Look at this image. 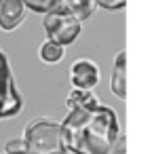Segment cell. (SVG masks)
<instances>
[{"label": "cell", "instance_id": "3", "mask_svg": "<svg viewBox=\"0 0 154 154\" xmlns=\"http://www.w3.org/2000/svg\"><path fill=\"white\" fill-rule=\"evenodd\" d=\"M42 26H45V32H47L49 40H53V42H57L61 47H68L78 38L82 23L63 5H59V7L51 9L49 13H45Z\"/></svg>", "mask_w": 154, "mask_h": 154}, {"label": "cell", "instance_id": "12", "mask_svg": "<svg viewBox=\"0 0 154 154\" xmlns=\"http://www.w3.org/2000/svg\"><path fill=\"white\" fill-rule=\"evenodd\" d=\"M106 154H127V137L120 133V135L114 139V143L110 146V150H108Z\"/></svg>", "mask_w": 154, "mask_h": 154}, {"label": "cell", "instance_id": "8", "mask_svg": "<svg viewBox=\"0 0 154 154\" xmlns=\"http://www.w3.org/2000/svg\"><path fill=\"white\" fill-rule=\"evenodd\" d=\"M61 5H63L80 23L87 21V19H91L93 13H95V9H97V2H95V0H63Z\"/></svg>", "mask_w": 154, "mask_h": 154}, {"label": "cell", "instance_id": "2", "mask_svg": "<svg viewBox=\"0 0 154 154\" xmlns=\"http://www.w3.org/2000/svg\"><path fill=\"white\" fill-rule=\"evenodd\" d=\"M21 141L28 154H68L61 139V125L51 118H34L26 127Z\"/></svg>", "mask_w": 154, "mask_h": 154}, {"label": "cell", "instance_id": "7", "mask_svg": "<svg viewBox=\"0 0 154 154\" xmlns=\"http://www.w3.org/2000/svg\"><path fill=\"white\" fill-rule=\"evenodd\" d=\"M110 87L112 93L120 99H127V51L120 49L114 57L112 66V76H110Z\"/></svg>", "mask_w": 154, "mask_h": 154}, {"label": "cell", "instance_id": "6", "mask_svg": "<svg viewBox=\"0 0 154 154\" xmlns=\"http://www.w3.org/2000/svg\"><path fill=\"white\" fill-rule=\"evenodd\" d=\"M26 19V7L21 0H0V28L13 32Z\"/></svg>", "mask_w": 154, "mask_h": 154}, {"label": "cell", "instance_id": "11", "mask_svg": "<svg viewBox=\"0 0 154 154\" xmlns=\"http://www.w3.org/2000/svg\"><path fill=\"white\" fill-rule=\"evenodd\" d=\"M97 7L106 9V11H120L127 7V0H95Z\"/></svg>", "mask_w": 154, "mask_h": 154}, {"label": "cell", "instance_id": "13", "mask_svg": "<svg viewBox=\"0 0 154 154\" xmlns=\"http://www.w3.org/2000/svg\"><path fill=\"white\" fill-rule=\"evenodd\" d=\"M5 152H26L23 150V141L17 137V139H11V141H7V146H5Z\"/></svg>", "mask_w": 154, "mask_h": 154}, {"label": "cell", "instance_id": "9", "mask_svg": "<svg viewBox=\"0 0 154 154\" xmlns=\"http://www.w3.org/2000/svg\"><path fill=\"white\" fill-rule=\"evenodd\" d=\"M40 59L45 63H59L63 59V47L53 42V40H47L42 47H40Z\"/></svg>", "mask_w": 154, "mask_h": 154}, {"label": "cell", "instance_id": "4", "mask_svg": "<svg viewBox=\"0 0 154 154\" xmlns=\"http://www.w3.org/2000/svg\"><path fill=\"white\" fill-rule=\"evenodd\" d=\"M23 110V95L19 93L9 59L0 49V120L11 118Z\"/></svg>", "mask_w": 154, "mask_h": 154}, {"label": "cell", "instance_id": "14", "mask_svg": "<svg viewBox=\"0 0 154 154\" xmlns=\"http://www.w3.org/2000/svg\"><path fill=\"white\" fill-rule=\"evenodd\" d=\"M5 154H9V152H5ZM11 154H28V152H11Z\"/></svg>", "mask_w": 154, "mask_h": 154}, {"label": "cell", "instance_id": "10", "mask_svg": "<svg viewBox=\"0 0 154 154\" xmlns=\"http://www.w3.org/2000/svg\"><path fill=\"white\" fill-rule=\"evenodd\" d=\"M23 2V7L26 9H30V11H34V13H49L51 9H55V7H59L63 0H21Z\"/></svg>", "mask_w": 154, "mask_h": 154}, {"label": "cell", "instance_id": "1", "mask_svg": "<svg viewBox=\"0 0 154 154\" xmlns=\"http://www.w3.org/2000/svg\"><path fill=\"white\" fill-rule=\"evenodd\" d=\"M68 114L61 125V139L70 154H106L120 135V122L112 108L99 103L91 91L72 89L66 99Z\"/></svg>", "mask_w": 154, "mask_h": 154}, {"label": "cell", "instance_id": "5", "mask_svg": "<svg viewBox=\"0 0 154 154\" xmlns=\"http://www.w3.org/2000/svg\"><path fill=\"white\" fill-rule=\"evenodd\" d=\"M70 82L74 89H82V91H93L99 82V68L95 61L80 57L72 63L70 70Z\"/></svg>", "mask_w": 154, "mask_h": 154}]
</instances>
